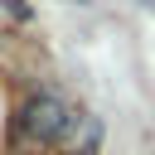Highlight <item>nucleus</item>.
Here are the masks:
<instances>
[{"mask_svg":"<svg viewBox=\"0 0 155 155\" xmlns=\"http://www.w3.org/2000/svg\"><path fill=\"white\" fill-rule=\"evenodd\" d=\"M68 126H73V107L58 92H29L24 107L15 111L10 140H24V145H63Z\"/></svg>","mask_w":155,"mask_h":155,"instance_id":"1","label":"nucleus"}]
</instances>
